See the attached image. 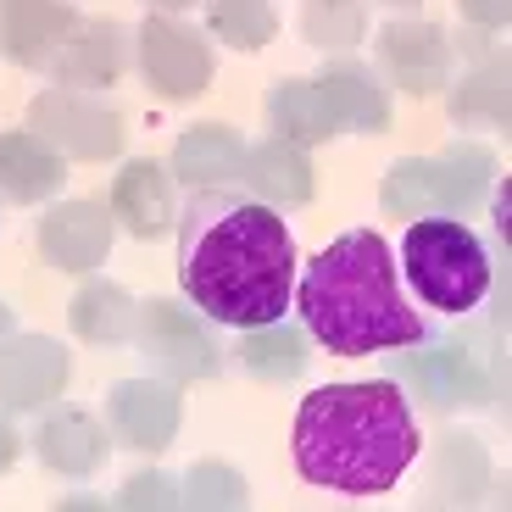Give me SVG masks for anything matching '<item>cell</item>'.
<instances>
[{"label": "cell", "instance_id": "obj_1", "mask_svg": "<svg viewBox=\"0 0 512 512\" xmlns=\"http://www.w3.org/2000/svg\"><path fill=\"white\" fill-rule=\"evenodd\" d=\"M179 290L218 329H262L290 312L295 234L284 212L240 190H195L179 206Z\"/></svg>", "mask_w": 512, "mask_h": 512}, {"label": "cell", "instance_id": "obj_2", "mask_svg": "<svg viewBox=\"0 0 512 512\" xmlns=\"http://www.w3.org/2000/svg\"><path fill=\"white\" fill-rule=\"evenodd\" d=\"M418 418L396 379L318 384L301 396L290 429L295 474L340 496H384L418 462Z\"/></svg>", "mask_w": 512, "mask_h": 512}, {"label": "cell", "instance_id": "obj_3", "mask_svg": "<svg viewBox=\"0 0 512 512\" xmlns=\"http://www.w3.org/2000/svg\"><path fill=\"white\" fill-rule=\"evenodd\" d=\"M290 307L301 312L307 340H318L329 357H379L429 340V312L412 307L401 290V268L384 234L351 229L329 240L307 268L295 273Z\"/></svg>", "mask_w": 512, "mask_h": 512}, {"label": "cell", "instance_id": "obj_4", "mask_svg": "<svg viewBox=\"0 0 512 512\" xmlns=\"http://www.w3.org/2000/svg\"><path fill=\"white\" fill-rule=\"evenodd\" d=\"M401 273L429 312L468 318L490 290V251L462 218H412L401 240Z\"/></svg>", "mask_w": 512, "mask_h": 512}, {"label": "cell", "instance_id": "obj_5", "mask_svg": "<svg viewBox=\"0 0 512 512\" xmlns=\"http://www.w3.org/2000/svg\"><path fill=\"white\" fill-rule=\"evenodd\" d=\"M496 179V162L479 145H451L435 156H401L384 173V212L390 218H462L485 201V184Z\"/></svg>", "mask_w": 512, "mask_h": 512}, {"label": "cell", "instance_id": "obj_6", "mask_svg": "<svg viewBox=\"0 0 512 512\" xmlns=\"http://www.w3.org/2000/svg\"><path fill=\"white\" fill-rule=\"evenodd\" d=\"M134 346L151 362L156 379H173L179 390L184 384H201V379H218V368H223V346H218V334H212V323L195 307H184V301H167V295L140 301Z\"/></svg>", "mask_w": 512, "mask_h": 512}, {"label": "cell", "instance_id": "obj_7", "mask_svg": "<svg viewBox=\"0 0 512 512\" xmlns=\"http://www.w3.org/2000/svg\"><path fill=\"white\" fill-rule=\"evenodd\" d=\"M134 62L162 101H195V95L212 90V73H218L212 39L173 12H151L134 28Z\"/></svg>", "mask_w": 512, "mask_h": 512}, {"label": "cell", "instance_id": "obj_8", "mask_svg": "<svg viewBox=\"0 0 512 512\" xmlns=\"http://www.w3.org/2000/svg\"><path fill=\"white\" fill-rule=\"evenodd\" d=\"M28 134H39L67 162H112L128 145L123 112L101 106L84 90H62V84H51L28 101Z\"/></svg>", "mask_w": 512, "mask_h": 512}, {"label": "cell", "instance_id": "obj_9", "mask_svg": "<svg viewBox=\"0 0 512 512\" xmlns=\"http://www.w3.org/2000/svg\"><path fill=\"white\" fill-rule=\"evenodd\" d=\"M396 373L429 412L490 407V396H496V368L457 340H435V346L418 340V346H407V357H396Z\"/></svg>", "mask_w": 512, "mask_h": 512}, {"label": "cell", "instance_id": "obj_10", "mask_svg": "<svg viewBox=\"0 0 512 512\" xmlns=\"http://www.w3.org/2000/svg\"><path fill=\"white\" fill-rule=\"evenodd\" d=\"M373 73L384 84L407 90L412 101H429L451 84V67H457V45L440 23L429 17H390V23L373 34Z\"/></svg>", "mask_w": 512, "mask_h": 512}, {"label": "cell", "instance_id": "obj_11", "mask_svg": "<svg viewBox=\"0 0 512 512\" xmlns=\"http://www.w3.org/2000/svg\"><path fill=\"white\" fill-rule=\"evenodd\" d=\"M101 423L112 446H128L140 457H156L179 440V423H184V401H179V384L173 379H117L106 390V407Z\"/></svg>", "mask_w": 512, "mask_h": 512}, {"label": "cell", "instance_id": "obj_12", "mask_svg": "<svg viewBox=\"0 0 512 512\" xmlns=\"http://www.w3.org/2000/svg\"><path fill=\"white\" fill-rule=\"evenodd\" d=\"M134 62V34H128L117 17H78L67 28V39L56 45L51 67L45 73L62 84V90H112L117 78Z\"/></svg>", "mask_w": 512, "mask_h": 512}, {"label": "cell", "instance_id": "obj_13", "mask_svg": "<svg viewBox=\"0 0 512 512\" xmlns=\"http://www.w3.org/2000/svg\"><path fill=\"white\" fill-rule=\"evenodd\" d=\"M73 379V351L51 334H12L0 346V407L6 412H45L62 401Z\"/></svg>", "mask_w": 512, "mask_h": 512}, {"label": "cell", "instance_id": "obj_14", "mask_svg": "<svg viewBox=\"0 0 512 512\" xmlns=\"http://www.w3.org/2000/svg\"><path fill=\"white\" fill-rule=\"evenodd\" d=\"M39 240V256L51 262V268L62 273H95L112 256V240H117V218H112V206L101 201H56L45 218H39L34 229Z\"/></svg>", "mask_w": 512, "mask_h": 512}, {"label": "cell", "instance_id": "obj_15", "mask_svg": "<svg viewBox=\"0 0 512 512\" xmlns=\"http://www.w3.org/2000/svg\"><path fill=\"white\" fill-rule=\"evenodd\" d=\"M112 218L117 229H128L134 240H167L173 223H179V190H173V173L167 162H151V156H134V162L117 167L112 179Z\"/></svg>", "mask_w": 512, "mask_h": 512}, {"label": "cell", "instance_id": "obj_16", "mask_svg": "<svg viewBox=\"0 0 512 512\" xmlns=\"http://www.w3.org/2000/svg\"><path fill=\"white\" fill-rule=\"evenodd\" d=\"M312 179H318V173H312V156L301 151V145L268 134V140H245L234 190L262 201V206H273V212H290V206L312 201V190H318Z\"/></svg>", "mask_w": 512, "mask_h": 512}, {"label": "cell", "instance_id": "obj_17", "mask_svg": "<svg viewBox=\"0 0 512 512\" xmlns=\"http://www.w3.org/2000/svg\"><path fill=\"white\" fill-rule=\"evenodd\" d=\"M34 457L62 479H90L101 474V462L112 457V435L106 423L84 407H56L39 418L34 429Z\"/></svg>", "mask_w": 512, "mask_h": 512}, {"label": "cell", "instance_id": "obj_18", "mask_svg": "<svg viewBox=\"0 0 512 512\" xmlns=\"http://www.w3.org/2000/svg\"><path fill=\"white\" fill-rule=\"evenodd\" d=\"M318 90L329 101L340 134H384L390 128V112H396L390 90H384V78L368 62H357V56H329L318 67Z\"/></svg>", "mask_w": 512, "mask_h": 512}, {"label": "cell", "instance_id": "obj_19", "mask_svg": "<svg viewBox=\"0 0 512 512\" xmlns=\"http://www.w3.org/2000/svg\"><path fill=\"white\" fill-rule=\"evenodd\" d=\"M73 23V0H0V56H12L28 73H45Z\"/></svg>", "mask_w": 512, "mask_h": 512}, {"label": "cell", "instance_id": "obj_20", "mask_svg": "<svg viewBox=\"0 0 512 512\" xmlns=\"http://www.w3.org/2000/svg\"><path fill=\"white\" fill-rule=\"evenodd\" d=\"M62 184H67V156H56L28 128L0 134V206H45L62 195Z\"/></svg>", "mask_w": 512, "mask_h": 512}, {"label": "cell", "instance_id": "obj_21", "mask_svg": "<svg viewBox=\"0 0 512 512\" xmlns=\"http://www.w3.org/2000/svg\"><path fill=\"white\" fill-rule=\"evenodd\" d=\"M240 156H245V134H234L229 123H190L179 134V151H173L167 173L195 184V190H234Z\"/></svg>", "mask_w": 512, "mask_h": 512}, {"label": "cell", "instance_id": "obj_22", "mask_svg": "<svg viewBox=\"0 0 512 512\" xmlns=\"http://www.w3.org/2000/svg\"><path fill=\"white\" fill-rule=\"evenodd\" d=\"M67 323L84 346H128L134 340V323H140V301L112 279H95L84 273L78 295L67 301Z\"/></svg>", "mask_w": 512, "mask_h": 512}, {"label": "cell", "instance_id": "obj_23", "mask_svg": "<svg viewBox=\"0 0 512 512\" xmlns=\"http://www.w3.org/2000/svg\"><path fill=\"white\" fill-rule=\"evenodd\" d=\"M262 112H268L273 134L290 140V145H301V151L340 140V123H334L329 101H323L318 78H279V84L268 90V101H262Z\"/></svg>", "mask_w": 512, "mask_h": 512}, {"label": "cell", "instance_id": "obj_24", "mask_svg": "<svg viewBox=\"0 0 512 512\" xmlns=\"http://www.w3.org/2000/svg\"><path fill=\"white\" fill-rule=\"evenodd\" d=\"M240 368L262 384H295L307 373V329H290V323H262V329H240Z\"/></svg>", "mask_w": 512, "mask_h": 512}, {"label": "cell", "instance_id": "obj_25", "mask_svg": "<svg viewBox=\"0 0 512 512\" xmlns=\"http://www.w3.org/2000/svg\"><path fill=\"white\" fill-rule=\"evenodd\" d=\"M446 106L457 128H501L507 134V56L474 62L462 78L446 84Z\"/></svg>", "mask_w": 512, "mask_h": 512}, {"label": "cell", "instance_id": "obj_26", "mask_svg": "<svg viewBox=\"0 0 512 512\" xmlns=\"http://www.w3.org/2000/svg\"><path fill=\"white\" fill-rule=\"evenodd\" d=\"M206 34L234 51H262L279 34V12L273 0H206Z\"/></svg>", "mask_w": 512, "mask_h": 512}, {"label": "cell", "instance_id": "obj_27", "mask_svg": "<svg viewBox=\"0 0 512 512\" xmlns=\"http://www.w3.org/2000/svg\"><path fill=\"white\" fill-rule=\"evenodd\" d=\"M301 34L323 56H351L362 45V34H368V6L362 0H307Z\"/></svg>", "mask_w": 512, "mask_h": 512}, {"label": "cell", "instance_id": "obj_28", "mask_svg": "<svg viewBox=\"0 0 512 512\" xmlns=\"http://www.w3.org/2000/svg\"><path fill=\"white\" fill-rule=\"evenodd\" d=\"M179 490H184V507H245L251 501L245 479L234 474L229 462H195L190 474L179 479Z\"/></svg>", "mask_w": 512, "mask_h": 512}, {"label": "cell", "instance_id": "obj_29", "mask_svg": "<svg viewBox=\"0 0 512 512\" xmlns=\"http://www.w3.org/2000/svg\"><path fill=\"white\" fill-rule=\"evenodd\" d=\"M117 507L140 512V507H184V490L173 474H162V468H151V474H134L123 479V490H117Z\"/></svg>", "mask_w": 512, "mask_h": 512}, {"label": "cell", "instance_id": "obj_30", "mask_svg": "<svg viewBox=\"0 0 512 512\" xmlns=\"http://www.w3.org/2000/svg\"><path fill=\"white\" fill-rule=\"evenodd\" d=\"M457 12L468 17L474 28H485V34H496V28H507L512 6H507V0H457Z\"/></svg>", "mask_w": 512, "mask_h": 512}, {"label": "cell", "instance_id": "obj_31", "mask_svg": "<svg viewBox=\"0 0 512 512\" xmlns=\"http://www.w3.org/2000/svg\"><path fill=\"white\" fill-rule=\"evenodd\" d=\"M17 457H23V440H17V429H12V412L0 407V474H6Z\"/></svg>", "mask_w": 512, "mask_h": 512}, {"label": "cell", "instance_id": "obj_32", "mask_svg": "<svg viewBox=\"0 0 512 512\" xmlns=\"http://www.w3.org/2000/svg\"><path fill=\"white\" fill-rule=\"evenodd\" d=\"M145 6H151V12H173V17H179V12H190L195 0H145Z\"/></svg>", "mask_w": 512, "mask_h": 512}, {"label": "cell", "instance_id": "obj_33", "mask_svg": "<svg viewBox=\"0 0 512 512\" xmlns=\"http://www.w3.org/2000/svg\"><path fill=\"white\" fill-rule=\"evenodd\" d=\"M12 334H17V329H12V307H6V301H0V346H6V340H12Z\"/></svg>", "mask_w": 512, "mask_h": 512}, {"label": "cell", "instance_id": "obj_34", "mask_svg": "<svg viewBox=\"0 0 512 512\" xmlns=\"http://www.w3.org/2000/svg\"><path fill=\"white\" fill-rule=\"evenodd\" d=\"M379 6H390V12H418L423 0H379Z\"/></svg>", "mask_w": 512, "mask_h": 512}]
</instances>
